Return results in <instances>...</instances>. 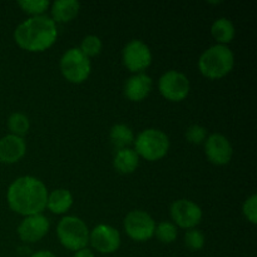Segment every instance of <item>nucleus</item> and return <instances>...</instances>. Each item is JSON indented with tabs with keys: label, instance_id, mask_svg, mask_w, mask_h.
<instances>
[{
	"label": "nucleus",
	"instance_id": "nucleus-1",
	"mask_svg": "<svg viewBox=\"0 0 257 257\" xmlns=\"http://www.w3.org/2000/svg\"><path fill=\"white\" fill-rule=\"evenodd\" d=\"M47 187L33 176H22L13 181L7 192L9 207L25 217L42 213L47 208Z\"/></svg>",
	"mask_w": 257,
	"mask_h": 257
},
{
	"label": "nucleus",
	"instance_id": "nucleus-2",
	"mask_svg": "<svg viewBox=\"0 0 257 257\" xmlns=\"http://www.w3.org/2000/svg\"><path fill=\"white\" fill-rule=\"evenodd\" d=\"M58 37L57 24L48 15H37L20 23L14 30L17 44L28 52H43L52 47Z\"/></svg>",
	"mask_w": 257,
	"mask_h": 257
},
{
	"label": "nucleus",
	"instance_id": "nucleus-3",
	"mask_svg": "<svg viewBox=\"0 0 257 257\" xmlns=\"http://www.w3.org/2000/svg\"><path fill=\"white\" fill-rule=\"evenodd\" d=\"M235 65V55L227 45L216 44L208 48L198 59V68L205 77L218 79L232 70Z\"/></svg>",
	"mask_w": 257,
	"mask_h": 257
},
{
	"label": "nucleus",
	"instance_id": "nucleus-4",
	"mask_svg": "<svg viewBox=\"0 0 257 257\" xmlns=\"http://www.w3.org/2000/svg\"><path fill=\"white\" fill-rule=\"evenodd\" d=\"M57 236L68 250L79 251L89 242V230L84 221L75 216H65L57 226Z\"/></svg>",
	"mask_w": 257,
	"mask_h": 257
},
{
	"label": "nucleus",
	"instance_id": "nucleus-5",
	"mask_svg": "<svg viewBox=\"0 0 257 257\" xmlns=\"http://www.w3.org/2000/svg\"><path fill=\"white\" fill-rule=\"evenodd\" d=\"M170 150V138L165 132L156 128L142 131L135 140V151L147 161H158Z\"/></svg>",
	"mask_w": 257,
	"mask_h": 257
},
{
	"label": "nucleus",
	"instance_id": "nucleus-6",
	"mask_svg": "<svg viewBox=\"0 0 257 257\" xmlns=\"http://www.w3.org/2000/svg\"><path fill=\"white\" fill-rule=\"evenodd\" d=\"M60 70L68 82L80 84L89 77L92 64L79 48H70L60 58Z\"/></svg>",
	"mask_w": 257,
	"mask_h": 257
},
{
	"label": "nucleus",
	"instance_id": "nucleus-7",
	"mask_svg": "<svg viewBox=\"0 0 257 257\" xmlns=\"http://www.w3.org/2000/svg\"><path fill=\"white\" fill-rule=\"evenodd\" d=\"M190 80L183 73L168 70L158 80V89L166 99L171 102H181L190 93Z\"/></svg>",
	"mask_w": 257,
	"mask_h": 257
},
{
	"label": "nucleus",
	"instance_id": "nucleus-8",
	"mask_svg": "<svg viewBox=\"0 0 257 257\" xmlns=\"http://www.w3.org/2000/svg\"><path fill=\"white\" fill-rule=\"evenodd\" d=\"M124 231L132 240L147 241L155 236L156 222L150 213L141 210L131 211L124 218Z\"/></svg>",
	"mask_w": 257,
	"mask_h": 257
},
{
	"label": "nucleus",
	"instance_id": "nucleus-9",
	"mask_svg": "<svg viewBox=\"0 0 257 257\" xmlns=\"http://www.w3.org/2000/svg\"><path fill=\"white\" fill-rule=\"evenodd\" d=\"M123 64L133 73H142L152 63V52L145 42L133 39L125 44L122 52Z\"/></svg>",
	"mask_w": 257,
	"mask_h": 257
},
{
	"label": "nucleus",
	"instance_id": "nucleus-10",
	"mask_svg": "<svg viewBox=\"0 0 257 257\" xmlns=\"http://www.w3.org/2000/svg\"><path fill=\"white\" fill-rule=\"evenodd\" d=\"M171 217L177 226L182 228H195L202 220V210L193 201L181 198L175 201L170 208Z\"/></svg>",
	"mask_w": 257,
	"mask_h": 257
},
{
	"label": "nucleus",
	"instance_id": "nucleus-11",
	"mask_svg": "<svg viewBox=\"0 0 257 257\" xmlns=\"http://www.w3.org/2000/svg\"><path fill=\"white\" fill-rule=\"evenodd\" d=\"M89 242L98 252L113 253L119 248L120 235L112 226L100 223L89 232Z\"/></svg>",
	"mask_w": 257,
	"mask_h": 257
},
{
	"label": "nucleus",
	"instance_id": "nucleus-12",
	"mask_svg": "<svg viewBox=\"0 0 257 257\" xmlns=\"http://www.w3.org/2000/svg\"><path fill=\"white\" fill-rule=\"evenodd\" d=\"M205 152L213 165L225 166L232 158L233 148L227 137L221 133H212L205 141Z\"/></svg>",
	"mask_w": 257,
	"mask_h": 257
},
{
	"label": "nucleus",
	"instance_id": "nucleus-13",
	"mask_svg": "<svg viewBox=\"0 0 257 257\" xmlns=\"http://www.w3.org/2000/svg\"><path fill=\"white\" fill-rule=\"evenodd\" d=\"M50 228L49 220L44 215L27 216L18 227V235L24 242H37L42 240Z\"/></svg>",
	"mask_w": 257,
	"mask_h": 257
},
{
	"label": "nucleus",
	"instance_id": "nucleus-14",
	"mask_svg": "<svg viewBox=\"0 0 257 257\" xmlns=\"http://www.w3.org/2000/svg\"><path fill=\"white\" fill-rule=\"evenodd\" d=\"M27 143L24 138L14 135H7L0 138V162L12 165L24 157Z\"/></svg>",
	"mask_w": 257,
	"mask_h": 257
},
{
	"label": "nucleus",
	"instance_id": "nucleus-15",
	"mask_svg": "<svg viewBox=\"0 0 257 257\" xmlns=\"http://www.w3.org/2000/svg\"><path fill=\"white\" fill-rule=\"evenodd\" d=\"M153 87V80L146 73H136L124 84V95L132 102H141L148 97Z\"/></svg>",
	"mask_w": 257,
	"mask_h": 257
},
{
	"label": "nucleus",
	"instance_id": "nucleus-16",
	"mask_svg": "<svg viewBox=\"0 0 257 257\" xmlns=\"http://www.w3.org/2000/svg\"><path fill=\"white\" fill-rule=\"evenodd\" d=\"M80 10L77 0H57L52 4V19L57 23H67L74 19Z\"/></svg>",
	"mask_w": 257,
	"mask_h": 257
},
{
	"label": "nucleus",
	"instance_id": "nucleus-17",
	"mask_svg": "<svg viewBox=\"0 0 257 257\" xmlns=\"http://www.w3.org/2000/svg\"><path fill=\"white\" fill-rule=\"evenodd\" d=\"M73 205V195L65 188H57L48 193L47 207L55 215H62L69 211Z\"/></svg>",
	"mask_w": 257,
	"mask_h": 257
},
{
	"label": "nucleus",
	"instance_id": "nucleus-18",
	"mask_svg": "<svg viewBox=\"0 0 257 257\" xmlns=\"http://www.w3.org/2000/svg\"><path fill=\"white\" fill-rule=\"evenodd\" d=\"M140 165V156L132 148H122L115 153L113 166L120 173H132Z\"/></svg>",
	"mask_w": 257,
	"mask_h": 257
},
{
	"label": "nucleus",
	"instance_id": "nucleus-19",
	"mask_svg": "<svg viewBox=\"0 0 257 257\" xmlns=\"http://www.w3.org/2000/svg\"><path fill=\"white\" fill-rule=\"evenodd\" d=\"M211 33L220 44L226 45L235 38V25L227 18H218L211 27Z\"/></svg>",
	"mask_w": 257,
	"mask_h": 257
},
{
	"label": "nucleus",
	"instance_id": "nucleus-20",
	"mask_svg": "<svg viewBox=\"0 0 257 257\" xmlns=\"http://www.w3.org/2000/svg\"><path fill=\"white\" fill-rule=\"evenodd\" d=\"M109 138L112 145L118 150L128 148L131 143L135 142V135H133L132 128L123 123H118L110 128Z\"/></svg>",
	"mask_w": 257,
	"mask_h": 257
},
{
	"label": "nucleus",
	"instance_id": "nucleus-21",
	"mask_svg": "<svg viewBox=\"0 0 257 257\" xmlns=\"http://www.w3.org/2000/svg\"><path fill=\"white\" fill-rule=\"evenodd\" d=\"M29 127H30L29 118H28L24 113H20V112L12 113L9 119H8V128H9L10 131V135L23 137V136L28 133Z\"/></svg>",
	"mask_w": 257,
	"mask_h": 257
},
{
	"label": "nucleus",
	"instance_id": "nucleus-22",
	"mask_svg": "<svg viewBox=\"0 0 257 257\" xmlns=\"http://www.w3.org/2000/svg\"><path fill=\"white\" fill-rule=\"evenodd\" d=\"M155 235L161 242L172 243L177 238V227H176L175 223L162 221L158 225H156Z\"/></svg>",
	"mask_w": 257,
	"mask_h": 257
},
{
	"label": "nucleus",
	"instance_id": "nucleus-23",
	"mask_svg": "<svg viewBox=\"0 0 257 257\" xmlns=\"http://www.w3.org/2000/svg\"><path fill=\"white\" fill-rule=\"evenodd\" d=\"M18 5L28 14H32L33 17L43 15V13L48 9L50 3L48 0H20Z\"/></svg>",
	"mask_w": 257,
	"mask_h": 257
},
{
	"label": "nucleus",
	"instance_id": "nucleus-24",
	"mask_svg": "<svg viewBox=\"0 0 257 257\" xmlns=\"http://www.w3.org/2000/svg\"><path fill=\"white\" fill-rule=\"evenodd\" d=\"M80 50L87 55L88 58L95 57L102 50V40L97 35H87L80 43Z\"/></svg>",
	"mask_w": 257,
	"mask_h": 257
},
{
	"label": "nucleus",
	"instance_id": "nucleus-25",
	"mask_svg": "<svg viewBox=\"0 0 257 257\" xmlns=\"http://www.w3.org/2000/svg\"><path fill=\"white\" fill-rule=\"evenodd\" d=\"M205 235L197 228H191L185 233V245L190 250L198 251L205 246Z\"/></svg>",
	"mask_w": 257,
	"mask_h": 257
},
{
	"label": "nucleus",
	"instance_id": "nucleus-26",
	"mask_svg": "<svg viewBox=\"0 0 257 257\" xmlns=\"http://www.w3.org/2000/svg\"><path fill=\"white\" fill-rule=\"evenodd\" d=\"M186 140L192 145H201L207 138V130L203 125L192 124L186 130Z\"/></svg>",
	"mask_w": 257,
	"mask_h": 257
},
{
	"label": "nucleus",
	"instance_id": "nucleus-27",
	"mask_svg": "<svg viewBox=\"0 0 257 257\" xmlns=\"http://www.w3.org/2000/svg\"><path fill=\"white\" fill-rule=\"evenodd\" d=\"M257 195H251L242 205V212L252 225L257 223Z\"/></svg>",
	"mask_w": 257,
	"mask_h": 257
},
{
	"label": "nucleus",
	"instance_id": "nucleus-28",
	"mask_svg": "<svg viewBox=\"0 0 257 257\" xmlns=\"http://www.w3.org/2000/svg\"><path fill=\"white\" fill-rule=\"evenodd\" d=\"M73 257H94V253L89 250V248H82L79 251H75L74 256Z\"/></svg>",
	"mask_w": 257,
	"mask_h": 257
},
{
	"label": "nucleus",
	"instance_id": "nucleus-29",
	"mask_svg": "<svg viewBox=\"0 0 257 257\" xmlns=\"http://www.w3.org/2000/svg\"><path fill=\"white\" fill-rule=\"evenodd\" d=\"M30 257H57V256H55L53 252H50V251L42 250V251H38V252L33 253Z\"/></svg>",
	"mask_w": 257,
	"mask_h": 257
}]
</instances>
